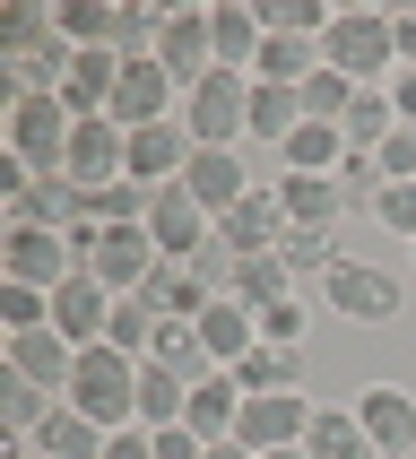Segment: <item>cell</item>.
Returning <instances> with one entry per match:
<instances>
[{"mask_svg":"<svg viewBox=\"0 0 416 459\" xmlns=\"http://www.w3.org/2000/svg\"><path fill=\"white\" fill-rule=\"evenodd\" d=\"M321 70L356 78V87H390L399 78V26L382 9H338L330 35H321Z\"/></svg>","mask_w":416,"mask_h":459,"instance_id":"6da1fadb","label":"cell"},{"mask_svg":"<svg viewBox=\"0 0 416 459\" xmlns=\"http://www.w3.org/2000/svg\"><path fill=\"white\" fill-rule=\"evenodd\" d=\"M61 399L78 416H96L104 434H122V425H139V364L122 347H78V373H70Z\"/></svg>","mask_w":416,"mask_h":459,"instance_id":"7a4b0ae2","label":"cell"},{"mask_svg":"<svg viewBox=\"0 0 416 459\" xmlns=\"http://www.w3.org/2000/svg\"><path fill=\"white\" fill-rule=\"evenodd\" d=\"M70 130L78 113L61 96H9V156L26 174H70Z\"/></svg>","mask_w":416,"mask_h":459,"instance_id":"3957f363","label":"cell"},{"mask_svg":"<svg viewBox=\"0 0 416 459\" xmlns=\"http://www.w3.org/2000/svg\"><path fill=\"white\" fill-rule=\"evenodd\" d=\"M70 252H78V269H87V278H104L113 295H139V286L156 278V243H148V226H78V234H70Z\"/></svg>","mask_w":416,"mask_h":459,"instance_id":"277c9868","label":"cell"},{"mask_svg":"<svg viewBox=\"0 0 416 459\" xmlns=\"http://www.w3.org/2000/svg\"><path fill=\"white\" fill-rule=\"evenodd\" d=\"M243 122H252V78L243 70H208L200 87L182 96V130H191L200 148H234Z\"/></svg>","mask_w":416,"mask_h":459,"instance_id":"5b68a950","label":"cell"},{"mask_svg":"<svg viewBox=\"0 0 416 459\" xmlns=\"http://www.w3.org/2000/svg\"><path fill=\"white\" fill-rule=\"evenodd\" d=\"M321 304H330L338 321H364V330H382V321H399L408 286L390 278V269H373V260H338L330 278H321Z\"/></svg>","mask_w":416,"mask_h":459,"instance_id":"8992f818","label":"cell"},{"mask_svg":"<svg viewBox=\"0 0 416 459\" xmlns=\"http://www.w3.org/2000/svg\"><path fill=\"white\" fill-rule=\"evenodd\" d=\"M0 278L9 286H70L78 278V252H70V234H44V226H9V243H0Z\"/></svg>","mask_w":416,"mask_h":459,"instance_id":"52a82bcc","label":"cell"},{"mask_svg":"<svg viewBox=\"0 0 416 459\" xmlns=\"http://www.w3.org/2000/svg\"><path fill=\"white\" fill-rule=\"evenodd\" d=\"M148 243H156V260H200L208 243H217V217H208L182 182H165L148 200Z\"/></svg>","mask_w":416,"mask_h":459,"instance_id":"ba28073f","label":"cell"},{"mask_svg":"<svg viewBox=\"0 0 416 459\" xmlns=\"http://www.w3.org/2000/svg\"><path fill=\"white\" fill-rule=\"evenodd\" d=\"M312 408H321V399H304V390L243 399V416H234V442H243V451H295V442L312 434Z\"/></svg>","mask_w":416,"mask_h":459,"instance_id":"9c48e42d","label":"cell"},{"mask_svg":"<svg viewBox=\"0 0 416 459\" xmlns=\"http://www.w3.org/2000/svg\"><path fill=\"white\" fill-rule=\"evenodd\" d=\"M70 182H78V191H113V182H130V130L104 122V113H87V122L70 130Z\"/></svg>","mask_w":416,"mask_h":459,"instance_id":"30bf717a","label":"cell"},{"mask_svg":"<svg viewBox=\"0 0 416 459\" xmlns=\"http://www.w3.org/2000/svg\"><path fill=\"white\" fill-rule=\"evenodd\" d=\"M174 113H182V87L165 78V61H122V87L104 104V122L148 130V122H174Z\"/></svg>","mask_w":416,"mask_h":459,"instance_id":"8fae6325","label":"cell"},{"mask_svg":"<svg viewBox=\"0 0 416 459\" xmlns=\"http://www.w3.org/2000/svg\"><path fill=\"white\" fill-rule=\"evenodd\" d=\"M217 243H226L234 260H260V252H278L286 243V208H278V191H243V200L226 208V217H217Z\"/></svg>","mask_w":416,"mask_h":459,"instance_id":"7c38bea8","label":"cell"},{"mask_svg":"<svg viewBox=\"0 0 416 459\" xmlns=\"http://www.w3.org/2000/svg\"><path fill=\"white\" fill-rule=\"evenodd\" d=\"M191 130H182V113L174 122H148V130H130V182L139 191H165V182H182V165H191Z\"/></svg>","mask_w":416,"mask_h":459,"instance_id":"4fadbf2b","label":"cell"},{"mask_svg":"<svg viewBox=\"0 0 416 459\" xmlns=\"http://www.w3.org/2000/svg\"><path fill=\"white\" fill-rule=\"evenodd\" d=\"M156 61H165V78H174L182 96H191V87L217 70V35H208V9H174V18H165V44H156Z\"/></svg>","mask_w":416,"mask_h":459,"instance_id":"5bb4252c","label":"cell"},{"mask_svg":"<svg viewBox=\"0 0 416 459\" xmlns=\"http://www.w3.org/2000/svg\"><path fill=\"white\" fill-rule=\"evenodd\" d=\"M104 321H113V286L104 278L78 269L70 286H52V330L70 338V347H104Z\"/></svg>","mask_w":416,"mask_h":459,"instance_id":"9a60e30c","label":"cell"},{"mask_svg":"<svg viewBox=\"0 0 416 459\" xmlns=\"http://www.w3.org/2000/svg\"><path fill=\"white\" fill-rule=\"evenodd\" d=\"M356 416H364V434H373V451H382V459H416V399H408V390L373 382L356 399Z\"/></svg>","mask_w":416,"mask_h":459,"instance_id":"2e32d148","label":"cell"},{"mask_svg":"<svg viewBox=\"0 0 416 459\" xmlns=\"http://www.w3.org/2000/svg\"><path fill=\"white\" fill-rule=\"evenodd\" d=\"M278 208L295 234H330L338 217H347V191H338V174H286L278 182Z\"/></svg>","mask_w":416,"mask_h":459,"instance_id":"e0dca14e","label":"cell"},{"mask_svg":"<svg viewBox=\"0 0 416 459\" xmlns=\"http://www.w3.org/2000/svg\"><path fill=\"white\" fill-rule=\"evenodd\" d=\"M182 191H191L208 217H226V208L243 200L252 182H243V156H234V148H191V165H182Z\"/></svg>","mask_w":416,"mask_h":459,"instance_id":"ac0fdd59","label":"cell"},{"mask_svg":"<svg viewBox=\"0 0 416 459\" xmlns=\"http://www.w3.org/2000/svg\"><path fill=\"white\" fill-rule=\"evenodd\" d=\"M208 35H217V70H243V78H252L260 44H269L260 9H243V0H208Z\"/></svg>","mask_w":416,"mask_h":459,"instance_id":"d6986e66","label":"cell"},{"mask_svg":"<svg viewBox=\"0 0 416 459\" xmlns=\"http://www.w3.org/2000/svg\"><path fill=\"white\" fill-rule=\"evenodd\" d=\"M26 442H35V459H104V442H113V434H104L96 416H78L70 399H61V408H52Z\"/></svg>","mask_w":416,"mask_h":459,"instance_id":"ffe728a7","label":"cell"},{"mask_svg":"<svg viewBox=\"0 0 416 459\" xmlns=\"http://www.w3.org/2000/svg\"><path fill=\"white\" fill-rule=\"evenodd\" d=\"M9 373H26V382H44V390H70L78 347L61 330H26V338H9Z\"/></svg>","mask_w":416,"mask_h":459,"instance_id":"44dd1931","label":"cell"},{"mask_svg":"<svg viewBox=\"0 0 416 459\" xmlns=\"http://www.w3.org/2000/svg\"><path fill=\"white\" fill-rule=\"evenodd\" d=\"M200 347H208L217 364H243V356L260 347V312H252V304H234V295H217V304L200 312Z\"/></svg>","mask_w":416,"mask_h":459,"instance_id":"7402d4cb","label":"cell"},{"mask_svg":"<svg viewBox=\"0 0 416 459\" xmlns=\"http://www.w3.org/2000/svg\"><path fill=\"white\" fill-rule=\"evenodd\" d=\"M139 295H148V304L165 312V321H200V312L217 304V295H208V278L191 269V260H156V278L139 286Z\"/></svg>","mask_w":416,"mask_h":459,"instance_id":"603a6c76","label":"cell"},{"mask_svg":"<svg viewBox=\"0 0 416 459\" xmlns=\"http://www.w3.org/2000/svg\"><path fill=\"white\" fill-rule=\"evenodd\" d=\"M304 459H382V451H373V434H364V416H356V408H312Z\"/></svg>","mask_w":416,"mask_h":459,"instance_id":"cb8c5ba5","label":"cell"},{"mask_svg":"<svg viewBox=\"0 0 416 459\" xmlns=\"http://www.w3.org/2000/svg\"><path fill=\"white\" fill-rule=\"evenodd\" d=\"M113 87H122V52H78L70 61V87H61V104H70L78 122H87V113H104V104H113Z\"/></svg>","mask_w":416,"mask_h":459,"instance_id":"d4e9b609","label":"cell"},{"mask_svg":"<svg viewBox=\"0 0 416 459\" xmlns=\"http://www.w3.org/2000/svg\"><path fill=\"white\" fill-rule=\"evenodd\" d=\"M156 338H165V312L148 304V295H113V321H104V347H122L130 364L156 356Z\"/></svg>","mask_w":416,"mask_h":459,"instance_id":"484cf974","label":"cell"},{"mask_svg":"<svg viewBox=\"0 0 416 459\" xmlns=\"http://www.w3.org/2000/svg\"><path fill=\"white\" fill-rule=\"evenodd\" d=\"M234 416H243V390H234V373H208V382L191 390L182 425H191L200 442H234Z\"/></svg>","mask_w":416,"mask_h":459,"instance_id":"4316f807","label":"cell"},{"mask_svg":"<svg viewBox=\"0 0 416 459\" xmlns=\"http://www.w3.org/2000/svg\"><path fill=\"white\" fill-rule=\"evenodd\" d=\"M234 390L243 399H269V390H295V373H304V347H252L243 364H226Z\"/></svg>","mask_w":416,"mask_h":459,"instance_id":"83f0119b","label":"cell"},{"mask_svg":"<svg viewBox=\"0 0 416 459\" xmlns=\"http://www.w3.org/2000/svg\"><path fill=\"white\" fill-rule=\"evenodd\" d=\"M234 304H252V312H269V304H286L295 295V269H286L278 252H260V260H234V286H226Z\"/></svg>","mask_w":416,"mask_h":459,"instance_id":"f1b7e54d","label":"cell"},{"mask_svg":"<svg viewBox=\"0 0 416 459\" xmlns=\"http://www.w3.org/2000/svg\"><path fill=\"white\" fill-rule=\"evenodd\" d=\"M148 364H165V373H182L191 390H200L208 373H226V364H217V356L200 347V321H165V338H156V356H148Z\"/></svg>","mask_w":416,"mask_h":459,"instance_id":"f546056e","label":"cell"},{"mask_svg":"<svg viewBox=\"0 0 416 459\" xmlns=\"http://www.w3.org/2000/svg\"><path fill=\"white\" fill-rule=\"evenodd\" d=\"M295 130H304V96H295V87H252V122H243V139L286 148Z\"/></svg>","mask_w":416,"mask_h":459,"instance_id":"4dcf8cb0","label":"cell"},{"mask_svg":"<svg viewBox=\"0 0 416 459\" xmlns=\"http://www.w3.org/2000/svg\"><path fill=\"white\" fill-rule=\"evenodd\" d=\"M286 174H338L347 165V130H330V122H304L295 139H286Z\"/></svg>","mask_w":416,"mask_h":459,"instance_id":"1f68e13d","label":"cell"},{"mask_svg":"<svg viewBox=\"0 0 416 459\" xmlns=\"http://www.w3.org/2000/svg\"><path fill=\"white\" fill-rule=\"evenodd\" d=\"M165 18H174V9L122 0V9H113V52H122V61H156V44H165Z\"/></svg>","mask_w":416,"mask_h":459,"instance_id":"d6a6232c","label":"cell"},{"mask_svg":"<svg viewBox=\"0 0 416 459\" xmlns=\"http://www.w3.org/2000/svg\"><path fill=\"white\" fill-rule=\"evenodd\" d=\"M182 408H191V382L182 373H165V364H139V425H182Z\"/></svg>","mask_w":416,"mask_h":459,"instance_id":"836d02e7","label":"cell"},{"mask_svg":"<svg viewBox=\"0 0 416 459\" xmlns=\"http://www.w3.org/2000/svg\"><path fill=\"white\" fill-rule=\"evenodd\" d=\"M338 130H347V148H356V156H373L390 130H399V113H390V87H356V104H347V122H338Z\"/></svg>","mask_w":416,"mask_h":459,"instance_id":"e575fe53","label":"cell"},{"mask_svg":"<svg viewBox=\"0 0 416 459\" xmlns=\"http://www.w3.org/2000/svg\"><path fill=\"white\" fill-rule=\"evenodd\" d=\"M52 416V390L26 382V373H0V434H35Z\"/></svg>","mask_w":416,"mask_h":459,"instance_id":"d590c367","label":"cell"},{"mask_svg":"<svg viewBox=\"0 0 416 459\" xmlns=\"http://www.w3.org/2000/svg\"><path fill=\"white\" fill-rule=\"evenodd\" d=\"M52 26H61V35H70L78 52H113V9H104V0H61V9H52Z\"/></svg>","mask_w":416,"mask_h":459,"instance_id":"8d00e7d4","label":"cell"},{"mask_svg":"<svg viewBox=\"0 0 416 459\" xmlns=\"http://www.w3.org/2000/svg\"><path fill=\"white\" fill-rule=\"evenodd\" d=\"M295 96H304V122H347V104H356V78H338V70H312L304 87H295Z\"/></svg>","mask_w":416,"mask_h":459,"instance_id":"74e56055","label":"cell"},{"mask_svg":"<svg viewBox=\"0 0 416 459\" xmlns=\"http://www.w3.org/2000/svg\"><path fill=\"white\" fill-rule=\"evenodd\" d=\"M61 26H52V9H35V0H18L9 9V26H0V61H26L35 44H52Z\"/></svg>","mask_w":416,"mask_h":459,"instance_id":"f35d334b","label":"cell"},{"mask_svg":"<svg viewBox=\"0 0 416 459\" xmlns=\"http://www.w3.org/2000/svg\"><path fill=\"white\" fill-rule=\"evenodd\" d=\"M278 260H286V269H295V278H330V269H338V260H347V252H338V234H295V226H286Z\"/></svg>","mask_w":416,"mask_h":459,"instance_id":"ab89813d","label":"cell"},{"mask_svg":"<svg viewBox=\"0 0 416 459\" xmlns=\"http://www.w3.org/2000/svg\"><path fill=\"white\" fill-rule=\"evenodd\" d=\"M148 200H156V191L113 182V191H96V200H87V226H148Z\"/></svg>","mask_w":416,"mask_h":459,"instance_id":"60d3db41","label":"cell"},{"mask_svg":"<svg viewBox=\"0 0 416 459\" xmlns=\"http://www.w3.org/2000/svg\"><path fill=\"white\" fill-rule=\"evenodd\" d=\"M0 321H9V338L52 330V295H44V286H9V278H0Z\"/></svg>","mask_w":416,"mask_h":459,"instance_id":"b9f144b4","label":"cell"},{"mask_svg":"<svg viewBox=\"0 0 416 459\" xmlns=\"http://www.w3.org/2000/svg\"><path fill=\"white\" fill-rule=\"evenodd\" d=\"M373 226L416 243V182H382V200H373Z\"/></svg>","mask_w":416,"mask_h":459,"instance_id":"7bdbcfd3","label":"cell"},{"mask_svg":"<svg viewBox=\"0 0 416 459\" xmlns=\"http://www.w3.org/2000/svg\"><path fill=\"white\" fill-rule=\"evenodd\" d=\"M338 191H347V208H356V217H373V200H382V165L347 148V165H338Z\"/></svg>","mask_w":416,"mask_h":459,"instance_id":"ee69618b","label":"cell"},{"mask_svg":"<svg viewBox=\"0 0 416 459\" xmlns=\"http://www.w3.org/2000/svg\"><path fill=\"white\" fill-rule=\"evenodd\" d=\"M304 321H312V304H304V295L269 304V312H260V347H295V338H304Z\"/></svg>","mask_w":416,"mask_h":459,"instance_id":"f6af8a7d","label":"cell"},{"mask_svg":"<svg viewBox=\"0 0 416 459\" xmlns=\"http://www.w3.org/2000/svg\"><path fill=\"white\" fill-rule=\"evenodd\" d=\"M373 165H382V182H416V130L399 122L382 148H373Z\"/></svg>","mask_w":416,"mask_h":459,"instance_id":"bcb514c9","label":"cell"},{"mask_svg":"<svg viewBox=\"0 0 416 459\" xmlns=\"http://www.w3.org/2000/svg\"><path fill=\"white\" fill-rule=\"evenodd\" d=\"M148 442H156V459H208V442L191 434V425H156Z\"/></svg>","mask_w":416,"mask_h":459,"instance_id":"7dc6e473","label":"cell"},{"mask_svg":"<svg viewBox=\"0 0 416 459\" xmlns=\"http://www.w3.org/2000/svg\"><path fill=\"white\" fill-rule=\"evenodd\" d=\"M104 459H156V442H148V425H122V434L104 442Z\"/></svg>","mask_w":416,"mask_h":459,"instance_id":"c3c4849f","label":"cell"},{"mask_svg":"<svg viewBox=\"0 0 416 459\" xmlns=\"http://www.w3.org/2000/svg\"><path fill=\"white\" fill-rule=\"evenodd\" d=\"M390 113L416 130V70H399V78H390Z\"/></svg>","mask_w":416,"mask_h":459,"instance_id":"681fc988","label":"cell"},{"mask_svg":"<svg viewBox=\"0 0 416 459\" xmlns=\"http://www.w3.org/2000/svg\"><path fill=\"white\" fill-rule=\"evenodd\" d=\"M390 26H399V70H416V9H408V18H390Z\"/></svg>","mask_w":416,"mask_h":459,"instance_id":"f907efd6","label":"cell"},{"mask_svg":"<svg viewBox=\"0 0 416 459\" xmlns=\"http://www.w3.org/2000/svg\"><path fill=\"white\" fill-rule=\"evenodd\" d=\"M208 459H252V451H243V442H208Z\"/></svg>","mask_w":416,"mask_h":459,"instance_id":"816d5d0a","label":"cell"},{"mask_svg":"<svg viewBox=\"0 0 416 459\" xmlns=\"http://www.w3.org/2000/svg\"><path fill=\"white\" fill-rule=\"evenodd\" d=\"M252 459H304V442H295V451H252Z\"/></svg>","mask_w":416,"mask_h":459,"instance_id":"f5cc1de1","label":"cell"},{"mask_svg":"<svg viewBox=\"0 0 416 459\" xmlns=\"http://www.w3.org/2000/svg\"><path fill=\"white\" fill-rule=\"evenodd\" d=\"M408 252H416V243H408Z\"/></svg>","mask_w":416,"mask_h":459,"instance_id":"db71d44e","label":"cell"}]
</instances>
